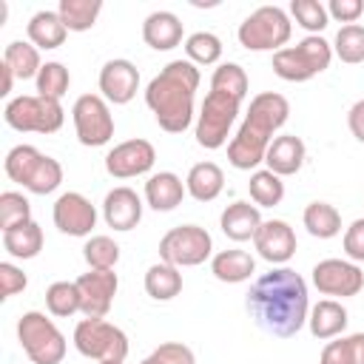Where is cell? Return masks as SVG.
<instances>
[{
  "instance_id": "obj_34",
  "label": "cell",
  "mask_w": 364,
  "mask_h": 364,
  "mask_svg": "<svg viewBox=\"0 0 364 364\" xmlns=\"http://www.w3.org/2000/svg\"><path fill=\"white\" fill-rule=\"evenodd\" d=\"M247 191H250V199L256 202V208H273V205H279L284 199V182H282V176H276L267 168L250 173Z\"/></svg>"
},
{
  "instance_id": "obj_18",
  "label": "cell",
  "mask_w": 364,
  "mask_h": 364,
  "mask_svg": "<svg viewBox=\"0 0 364 364\" xmlns=\"http://www.w3.org/2000/svg\"><path fill=\"white\" fill-rule=\"evenodd\" d=\"M102 219L114 230H134L142 219V199L128 185L111 188L102 199Z\"/></svg>"
},
{
  "instance_id": "obj_24",
  "label": "cell",
  "mask_w": 364,
  "mask_h": 364,
  "mask_svg": "<svg viewBox=\"0 0 364 364\" xmlns=\"http://www.w3.org/2000/svg\"><path fill=\"white\" fill-rule=\"evenodd\" d=\"M26 34H28V43H34L37 48L48 51V48H60L65 43L68 28H65V23H63V17L57 11L40 9V11L31 14V20L26 26Z\"/></svg>"
},
{
  "instance_id": "obj_20",
  "label": "cell",
  "mask_w": 364,
  "mask_h": 364,
  "mask_svg": "<svg viewBox=\"0 0 364 364\" xmlns=\"http://www.w3.org/2000/svg\"><path fill=\"white\" fill-rule=\"evenodd\" d=\"M262 213H259V208L256 205H250V202H230L225 210H222V216H219V228H222V233L230 239V242H247V239H253L256 236V230L262 228Z\"/></svg>"
},
{
  "instance_id": "obj_5",
  "label": "cell",
  "mask_w": 364,
  "mask_h": 364,
  "mask_svg": "<svg viewBox=\"0 0 364 364\" xmlns=\"http://www.w3.org/2000/svg\"><path fill=\"white\" fill-rule=\"evenodd\" d=\"M17 338L23 353L34 361V364H60L65 358V336L60 333V327L40 310H28L20 316L17 321Z\"/></svg>"
},
{
  "instance_id": "obj_27",
  "label": "cell",
  "mask_w": 364,
  "mask_h": 364,
  "mask_svg": "<svg viewBox=\"0 0 364 364\" xmlns=\"http://www.w3.org/2000/svg\"><path fill=\"white\" fill-rule=\"evenodd\" d=\"M43 228L34 219L11 230H3V250L14 259H34L43 250Z\"/></svg>"
},
{
  "instance_id": "obj_49",
  "label": "cell",
  "mask_w": 364,
  "mask_h": 364,
  "mask_svg": "<svg viewBox=\"0 0 364 364\" xmlns=\"http://www.w3.org/2000/svg\"><path fill=\"white\" fill-rule=\"evenodd\" d=\"M347 344H350L353 364H364V333H353V336H347Z\"/></svg>"
},
{
  "instance_id": "obj_25",
  "label": "cell",
  "mask_w": 364,
  "mask_h": 364,
  "mask_svg": "<svg viewBox=\"0 0 364 364\" xmlns=\"http://www.w3.org/2000/svg\"><path fill=\"white\" fill-rule=\"evenodd\" d=\"M256 270V259L247 253V250H239V247H230V250H219L213 259H210V273L225 282V284H239V282H247Z\"/></svg>"
},
{
  "instance_id": "obj_40",
  "label": "cell",
  "mask_w": 364,
  "mask_h": 364,
  "mask_svg": "<svg viewBox=\"0 0 364 364\" xmlns=\"http://www.w3.org/2000/svg\"><path fill=\"white\" fill-rule=\"evenodd\" d=\"M290 14H293L296 26H301L310 34H321L327 28V23H330L327 6L318 3V0H293L290 3Z\"/></svg>"
},
{
  "instance_id": "obj_2",
  "label": "cell",
  "mask_w": 364,
  "mask_h": 364,
  "mask_svg": "<svg viewBox=\"0 0 364 364\" xmlns=\"http://www.w3.org/2000/svg\"><path fill=\"white\" fill-rule=\"evenodd\" d=\"M199 68L191 60H171L145 88V105L168 134H182L193 122V100L199 88Z\"/></svg>"
},
{
  "instance_id": "obj_42",
  "label": "cell",
  "mask_w": 364,
  "mask_h": 364,
  "mask_svg": "<svg viewBox=\"0 0 364 364\" xmlns=\"http://www.w3.org/2000/svg\"><path fill=\"white\" fill-rule=\"evenodd\" d=\"M60 182H63V165L54 156H43L37 171L31 173L28 185H26V191H31L37 196H46V193H54L60 188Z\"/></svg>"
},
{
  "instance_id": "obj_4",
  "label": "cell",
  "mask_w": 364,
  "mask_h": 364,
  "mask_svg": "<svg viewBox=\"0 0 364 364\" xmlns=\"http://www.w3.org/2000/svg\"><path fill=\"white\" fill-rule=\"evenodd\" d=\"M333 60V46L321 34H307L290 48H279L273 54V74L284 82H307L316 74L327 71Z\"/></svg>"
},
{
  "instance_id": "obj_28",
  "label": "cell",
  "mask_w": 364,
  "mask_h": 364,
  "mask_svg": "<svg viewBox=\"0 0 364 364\" xmlns=\"http://www.w3.org/2000/svg\"><path fill=\"white\" fill-rule=\"evenodd\" d=\"M145 293L154 301H171L182 293V273L168 262H156L145 270Z\"/></svg>"
},
{
  "instance_id": "obj_3",
  "label": "cell",
  "mask_w": 364,
  "mask_h": 364,
  "mask_svg": "<svg viewBox=\"0 0 364 364\" xmlns=\"http://www.w3.org/2000/svg\"><path fill=\"white\" fill-rule=\"evenodd\" d=\"M290 117V102L276 94V91H262L250 100V108L236 131V136L228 142V162L239 171H253L264 162V154L270 142L276 139L273 134L287 122Z\"/></svg>"
},
{
  "instance_id": "obj_36",
  "label": "cell",
  "mask_w": 364,
  "mask_h": 364,
  "mask_svg": "<svg viewBox=\"0 0 364 364\" xmlns=\"http://www.w3.org/2000/svg\"><path fill=\"white\" fill-rule=\"evenodd\" d=\"M185 54L193 65H213L222 57V40L213 31H196L185 40Z\"/></svg>"
},
{
  "instance_id": "obj_17",
  "label": "cell",
  "mask_w": 364,
  "mask_h": 364,
  "mask_svg": "<svg viewBox=\"0 0 364 364\" xmlns=\"http://www.w3.org/2000/svg\"><path fill=\"white\" fill-rule=\"evenodd\" d=\"M136 88H139V68L131 60L117 57L100 68V91L108 102L125 105L136 97Z\"/></svg>"
},
{
  "instance_id": "obj_33",
  "label": "cell",
  "mask_w": 364,
  "mask_h": 364,
  "mask_svg": "<svg viewBox=\"0 0 364 364\" xmlns=\"http://www.w3.org/2000/svg\"><path fill=\"white\" fill-rule=\"evenodd\" d=\"M43 156H46V154H40L34 145H14V148L6 154V162H3L6 176H9L11 182H20V185L26 188Z\"/></svg>"
},
{
  "instance_id": "obj_50",
  "label": "cell",
  "mask_w": 364,
  "mask_h": 364,
  "mask_svg": "<svg viewBox=\"0 0 364 364\" xmlns=\"http://www.w3.org/2000/svg\"><path fill=\"white\" fill-rule=\"evenodd\" d=\"M0 77H3V82H0V97H9L11 94V85H14V74H11V68L6 65V63H0Z\"/></svg>"
},
{
  "instance_id": "obj_43",
  "label": "cell",
  "mask_w": 364,
  "mask_h": 364,
  "mask_svg": "<svg viewBox=\"0 0 364 364\" xmlns=\"http://www.w3.org/2000/svg\"><path fill=\"white\" fill-rule=\"evenodd\" d=\"M142 364H196L193 350L182 341H162L151 355L142 358Z\"/></svg>"
},
{
  "instance_id": "obj_48",
  "label": "cell",
  "mask_w": 364,
  "mask_h": 364,
  "mask_svg": "<svg viewBox=\"0 0 364 364\" xmlns=\"http://www.w3.org/2000/svg\"><path fill=\"white\" fill-rule=\"evenodd\" d=\"M347 125H350V134L358 142H364V100L353 102V108L347 111Z\"/></svg>"
},
{
  "instance_id": "obj_16",
  "label": "cell",
  "mask_w": 364,
  "mask_h": 364,
  "mask_svg": "<svg viewBox=\"0 0 364 364\" xmlns=\"http://www.w3.org/2000/svg\"><path fill=\"white\" fill-rule=\"evenodd\" d=\"M253 247H256V253H259L264 262H270V264H284V262H290V259L296 256L299 242H296L293 228H290L284 219H264L262 228H259L256 236H253Z\"/></svg>"
},
{
  "instance_id": "obj_35",
  "label": "cell",
  "mask_w": 364,
  "mask_h": 364,
  "mask_svg": "<svg viewBox=\"0 0 364 364\" xmlns=\"http://www.w3.org/2000/svg\"><path fill=\"white\" fill-rule=\"evenodd\" d=\"M333 54L350 65L364 63V26H358V23L341 26L336 34V43H333Z\"/></svg>"
},
{
  "instance_id": "obj_15",
  "label": "cell",
  "mask_w": 364,
  "mask_h": 364,
  "mask_svg": "<svg viewBox=\"0 0 364 364\" xmlns=\"http://www.w3.org/2000/svg\"><path fill=\"white\" fill-rule=\"evenodd\" d=\"M77 287H80V296H82V316L85 318H105L111 304H114V296H117V287H119V279L114 270H88L82 276L74 279Z\"/></svg>"
},
{
  "instance_id": "obj_9",
  "label": "cell",
  "mask_w": 364,
  "mask_h": 364,
  "mask_svg": "<svg viewBox=\"0 0 364 364\" xmlns=\"http://www.w3.org/2000/svg\"><path fill=\"white\" fill-rule=\"evenodd\" d=\"M74 347L80 355L94 361H125L128 336L105 318H82L74 327Z\"/></svg>"
},
{
  "instance_id": "obj_47",
  "label": "cell",
  "mask_w": 364,
  "mask_h": 364,
  "mask_svg": "<svg viewBox=\"0 0 364 364\" xmlns=\"http://www.w3.org/2000/svg\"><path fill=\"white\" fill-rule=\"evenodd\" d=\"M318 364H353L347 336H341V338L324 344V350H321V361H318Z\"/></svg>"
},
{
  "instance_id": "obj_32",
  "label": "cell",
  "mask_w": 364,
  "mask_h": 364,
  "mask_svg": "<svg viewBox=\"0 0 364 364\" xmlns=\"http://www.w3.org/2000/svg\"><path fill=\"white\" fill-rule=\"evenodd\" d=\"M46 307L57 318H68V316L80 313L82 310V296H80L77 282H54V284H48Z\"/></svg>"
},
{
  "instance_id": "obj_7",
  "label": "cell",
  "mask_w": 364,
  "mask_h": 364,
  "mask_svg": "<svg viewBox=\"0 0 364 364\" xmlns=\"http://www.w3.org/2000/svg\"><path fill=\"white\" fill-rule=\"evenodd\" d=\"M290 34H293V23L287 11L279 6H259L242 20L236 31L239 43L247 51H273V54L290 40Z\"/></svg>"
},
{
  "instance_id": "obj_1",
  "label": "cell",
  "mask_w": 364,
  "mask_h": 364,
  "mask_svg": "<svg viewBox=\"0 0 364 364\" xmlns=\"http://www.w3.org/2000/svg\"><path fill=\"white\" fill-rule=\"evenodd\" d=\"M247 310L264 333L276 338H293L310 316L307 282L290 267H273L253 282L247 293Z\"/></svg>"
},
{
  "instance_id": "obj_44",
  "label": "cell",
  "mask_w": 364,
  "mask_h": 364,
  "mask_svg": "<svg viewBox=\"0 0 364 364\" xmlns=\"http://www.w3.org/2000/svg\"><path fill=\"white\" fill-rule=\"evenodd\" d=\"M28 287V279L23 273V267L11 264V262H0V299H11L14 293H23Z\"/></svg>"
},
{
  "instance_id": "obj_30",
  "label": "cell",
  "mask_w": 364,
  "mask_h": 364,
  "mask_svg": "<svg viewBox=\"0 0 364 364\" xmlns=\"http://www.w3.org/2000/svg\"><path fill=\"white\" fill-rule=\"evenodd\" d=\"M301 222L316 239H333L341 233V213L330 202H310L301 213Z\"/></svg>"
},
{
  "instance_id": "obj_14",
  "label": "cell",
  "mask_w": 364,
  "mask_h": 364,
  "mask_svg": "<svg viewBox=\"0 0 364 364\" xmlns=\"http://www.w3.org/2000/svg\"><path fill=\"white\" fill-rule=\"evenodd\" d=\"M51 216H54L57 230L65 233V236H88L97 225V208L80 191L60 193L57 202H54Z\"/></svg>"
},
{
  "instance_id": "obj_45",
  "label": "cell",
  "mask_w": 364,
  "mask_h": 364,
  "mask_svg": "<svg viewBox=\"0 0 364 364\" xmlns=\"http://www.w3.org/2000/svg\"><path fill=\"white\" fill-rule=\"evenodd\" d=\"M344 253L350 256V262H364V216L355 219L347 230H344Z\"/></svg>"
},
{
  "instance_id": "obj_46",
  "label": "cell",
  "mask_w": 364,
  "mask_h": 364,
  "mask_svg": "<svg viewBox=\"0 0 364 364\" xmlns=\"http://www.w3.org/2000/svg\"><path fill=\"white\" fill-rule=\"evenodd\" d=\"M327 14L344 26L355 23L361 14H364V3L361 0H330L327 3Z\"/></svg>"
},
{
  "instance_id": "obj_10",
  "label": "cell",
  "mask_w": 364,
  "mask_h": 364,
  "mask_svg": "<svg viewBox=\"0 0 364 364\" xmlns=\"http://www.w3.org/2000/svg\"><path fill=\"white\" fill-rule=\"evenodd\" d=\"M213 253V239L199 225H179L171 228L159 239V262H168L173 267H196Z\"/></svg>"
},
{
  "instance_id": "obj_31",
  "label": "cell",
  "mask_w": 364,
  "mask_h": 364,
  "mask_svg": "<svg viewBox=\"0 0 364 364\" xmlns=\"http://www.w3.org/2000/svg\"><path fill=\"white\" fill-rule=\"evenodd\" d=\"M102 11V0H60L57 14L63 17L68 31H88L94 28Z\"/></svg>"
},
{
  "instance_id": "obj_37",
  "label": "cell",
  "mask_w": 364,
  "mask_h": 364,
  "mask_svg": "<svg viewBox=\"0 0 364 364\" xmlns=\"http://www.w3.org/2000/svg\"><path fill=\"white\" fill-rule=\"evenodd\" d=\"M71 85V74L63 63L51 60V63H43L40 74H37V94L40 97H48V100H63V94L68 91Z\"/></svg>"
},
{
  "instance_id": "obj_29",
  "label": "cell",
  "mask_w": 364,
  "mask_h": 364,
  "mask_svg": "<svg viewBox=\"0 0 364 364\" xmlns=\"http://www.w3.org/2000/svg\"><path fill=\"white\" fill-rule=\"evenodd\" d=\"M3 63L11 68V74L17 80H37L43 63H40V48L34 43H26V40H11L3 51Z\"/></svg>"
},
{
  "instance_id": "obj_39",
  "label": "cell",
  "mask_w": 364,
  "mask_h": 364,
  "mask_svg": "<svg viewBox=\"0 0 364 364\" xmlns=\"http://www.w3.org/2000/svg\"><path fill=\"white\" fill-rule=\"evenodd\" d=\"M82 256L91 270H114L119 262V245L111 236H91L82 247Z\"/></svg>"
},
{
  "instance_id": "obj_38",
  "label": "cell",
  "mask_w": 364,
  "mask_h": 364,
  "mask_svg": "<svg viewBox=\"0 0 364 364\" xmlns=\"http://www.w3.org/2000/svg\"><path fill=\"white\" fill-rule=\"evenodd\" d=\"M210 88L230 94L236 100H245L247 97V74L239 63H222V65H216V71L210 77Z\"/></svg>"
},
{
  "instance_id": "obj_51",
  "label": "cell",
  "mask_w": 364,
  "mask_h": 364,
  "mask_svg": "<svg viewBox=\"0 0 364 364\" xmlns=\"http://www.w3.org/2000/svg\"><path fill=\"white\" fill-rule=\"evenodd\" d=\"M100 364H122V361H100Z\"/></svg>"
},
{
  "instance_id": "obj_6",
  "label": "cell",
  "mask_w": 364,
  "mask_h": 364,
  "mask_svg": "<svg viewBox=\"0 0 364 364\" xmlns=\"http://www.w3.org/2000/svg\"><path fill=\"white\" fill-rule=\"evenodd\" d=\"M3 119L9 128L20 131V134H54L63 128L65 122V111L60 105V100H48L40 94H23L6 102L3 108Z\"/></svg>"
},
{
  "instance_id": "obj_8",
  "label": "cell",
  "mask_w": 364,
  "mask_h": 364,
  "mask_svg": "<svg viewBox=\"0 0 364 364\" xmlns=\"http://www.w3.org/2000/svg\"><path fill=\"white\" fill-rule=\"evenodd\" d=\"M239 105H242V100L210 88L202 108H199V117H196V142L208 151L225 148L228 136H230V128L236 122Z\"/></svg>"
},
{
  "instance_id": "obj_12",
  "label": "cell",
  "mask_w": 364,
  "mask_h": 364,
  "mask_svg": "<svg viewBox=\"0 0 364 364\" xmlns=\"http://www.w3.org/2000/svg\"><path fill=\"white\" fill-rule=\"evenodd\" d=\"M313 284L324 296H358L364 290V270L350 259H321L313 267Z\"/></svg>"
},
{
  "instance_id": "obj_23",
  "label": "cell",
  "mask_w": 364,
  "mask_h": 364,
  "mask_svg": "<svg viewBox=\"0 0 364 364\" xmlns=\"http://www.w3.org/2000/svg\"><path fill=\"white\" fill-rule=\"evenodd\" d=\"M347 321H350V318H347V310H344V304L336 301V299H321L318 304L310 307V316H307L310 333H313L316 338H321V341L341 336L344 327H347Z\"/></svg>"
},
{
  "instance_id": "obj_41",
  "label": "cell",
  "mask_w": 364,
  "mask_h": 364,
  "mask_svg": "<svg viewBox=\"0 0 364 364\" xmlns=\"http://www.w3.org/2000/svg\"><path fill=\"white\" fill-rule=\"evenodd\" d=\"M26 222H31V202L17 191H3L0 193V228L11 230Z\"/></svg>"
},
{
  "instance_id": "obj_11",
  "label": "cell",
  "mask_w": 364,
  "mask_h": 364,
  "mask_svg": "<svg viewBox=\"0 0 364 364\" xmlns=\"http://www.w3.org/2000/svg\"><path fill=\"white\" fill-rule=\"evenodd\" d=\"M71 119H74L77 139L85 148H100V145L111 142V136H114V114L102 94L77 97V102L71 108Z\"/></svg>"
},
{
  "instance_id": "obj_19",
  "label": "cell",
  "mask_w": 364,
  "mask_h": 364,
  "mask_svg": "<svg viewBox=\"0 0 364 364\" xmlns=\"http://www.w3.org/2000/svg\"><path fill=\"white\" fill-rule=\"evenodd\" d=\"M304 154H307V151H304L301 136H296V134H282V136H276V139L270 142V148H267V154H264V165H267V171H273L276 176H293V173L301 171Z\"/></svg>"
},
{
  "instance_id": "obj_22",
  "label": "cell",
  "mask_w": 364,
  "mask_h": 364,
  "mask_svg": "<svg viewBox=\"0 0 364 364\" xmlns=\"http://www.w3.org/2000/svg\"><path fill=\"white\" fill-rule=\"evenodd\" d=\"M185 193H188L185 182L173 171H159V173L148 176V182H145V202L159 213H168L176 205H182Z\"/></svg>"
},
{
  "instance_id": "obj_26",
  "label": "cell",
  "mask_w": 364,
  "mask_h": 364,
  "mask_svg": "<svg viewBox=\"0 0 364 364\" xmlns=\"http://www.w3.org/2000/svg\"><path fill=\"white\" fill-rule=\"evenodd\" d=\"M185 188L196 202H213L225 188V173L216 162H196L188 171Z\"/></svg>"
},
{
  "instance_id": "obj_21",
  "label": "cell",
  "mask_w": 364,
  "mask_h": 364,
  "mask_svg": "<svg viewBox=\"0 0 364 364\" xmlns=\"http://www.w3.org/2000/svg\"><path fill=\"white\" fill-rule=\"evenodd\" d=\"M142 40L154 51H171L182 43V20L173 11H151L142 23Z\"/></svg>"
},
{
  "instance_id": "obj_13",
  "label": "cell",
  "mask_w": 364,
  "mask_h": 364,
  "mask_svg": "<svg viewBox=\"0 0 364 364\" xmlns=\"http://www.w3.org/2000/svg\"><path fill=\"white\" fill-rule=\"evenodd\" d=\"M154 162H156V151L148 139H125L105 154V171L114 179L142 176L154 168Z\"/></svg>"
}]
</instances>
